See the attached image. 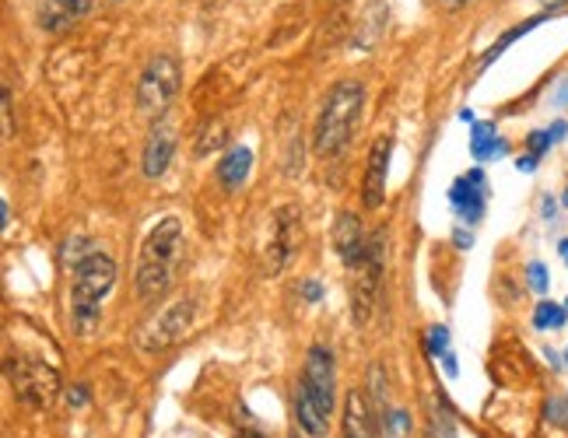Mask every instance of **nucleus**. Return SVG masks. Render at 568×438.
Segmentation results:
<instances>
[{
	"mask_svg": "<svg viewBox=\"0 0 568 438\" xmlns=\"http://www.w3.org/2000/svg\"><path fill=\"white\" fill-rule=\"evenodd\" d=\"M182 257H187V232H182V221L176 215H169L151 228L145 242H140L137 295L145 302H155L166 295L179 274Z\"/></svg>",
	"mask_w": 568,
	"mask_h": 438,
	"instance_id": "f257e3e1",
	"label": "nucleus"
},
{
	"mask_svg": "<svg viewBox=\"0 0 568 438\" xmlns=\"http://www.w3.org/2000/svg\"><path fill=\"white\" fill-rule=\"evenodd\" d=\"M334 354L330 347H309L302 383L295 386V417L309 438H327L330 410H334Z\"/></svg>",
	"mask_w": 568,
	"mask_h": 438,
	"instance_id": "f03ea898",
	"label": "nucleus"
},
{
	"mask_svg": "<svg viewBox=\"0 0 568 438\" xmlns=\"http://www.w3.org/2000/svg\"><path fill=\"white\" fill-rule=\"evenodd\" d=\"M365 109V85L361 81H337L323 98V109L313 131V148L319 158H334L351 144Z\"/></svg>",
	"mask_w": 568,
	"mask_h": 438,
	"instance_id": "7ed1b4c3",
	"label": "nucleus"
},
{
	"mask_svg": "<svg viewBox=\"0 0 568 438\" xmlns=\"http://www.w3.org/2000/svg\"><path fill=\"white\" fill-rule=\"evenodd\" d=\"M116 284V263L98 253V249H88L71 270V320L81 337L95 333L98 320H103V302Z\"/></svg>",
	"mask_w": 568,
	"mask_h": 438,
	"instance_id": "20e7f679",
	"label": "nucleus"
},
{
	"mask_svg": "<svg viewBox=\"0 0 568 438\" xmlns=\"http://www.w3.org/2000/svg\"><path fill=\"white\" fill-rule=\"evenodd\" d=\"M8 383L14 396L32 410H43L53 404V396L60 393V372L46 365L43 358H32V354H11L8 358Z\"/></svg>",
	"mask_w": 568,
	"mask_h": 438,
	"instance_id": "39448f33",
	"label": "nucleus"
},
{
	"mask_svg": "<svg viewBox=\"0 0 568 438\" xmlns=\"http://www.w3.org/2000/svg\"><path fill=\"white\" fill-rule=\"evenodd\" d=\"M382 257H387V236L376 232L365 246L361 260L351 267V316L358 326H369L376 299H379V281H382Z\"/></svg>",
	"mask_w": 568,
	"mask_h": 438,
	"instance_id": "423d86ee",
	"label": "nucleus"
},
{
	"mask_svg": "<svg viewBox=\"0 0 568 438\" xmlns=\"http://www.w3.org/2000/svg\"><path fill=\"white\" fill-rule=\"evenodd\" d=\"M182 85V71H179V60L172 53H155L145 71H140L137 81V109L158 116L172 106V98Z\"/></svg>",
	"mask_w": 568,
	"mask_h": 438,
	"instance_id": "0eeeda50",
	"label": "nucleus"
},
{
	"mask_svg": "<svg viewBox=\"0 0 568 438\" xmlns=\"http://www.w3.org/2000/svg\"><path fill=\"white\" fill-rule=\"evenodd\" d=\"M190 323H193V299H179V302H172L166 312H161L158 320H151L145 330H140L137 347L145 354H161L166 347H172V344H179L182 337H187Z\"/></svg>",
	"mask_w": 568,
	"mask_h": 438,
	"instance_id": "6e6552de",
	"label": "nucleus"
},
{
	"mask_svg": "<svg viewBox=\"0 0 568 438\" xmlns=\"http://www.w3.org/2000/svg\"><path fill=\"white\" fill-rule=\"evenodd\" d=\"M298 239H302V211L295 204H284L274 211L271 218V242H267V274H281L284 267L292 263L295 249H298Z\"/></svg>",
	"mask_w": 568,
	"mask_h": 438,
	"instance_id": "1a4fd4ad",
	"label": "nucleus"
},
{
	"mask_svg": "<svg viewBox=\"0 0 568 438\" xmlns=\"http://www.w3.org/2000/svg\"><path fill=\"white\" fill-rule=\"evenodd\" d=\"M450 200H453V211L460 215V221L477 225L484 218V204H488V179H484L481 169L460 176L450 190Z\"/></svg>",
	"mask_w": 568,
	"mask_h": 438,
	"instance_id": "9d476101",
	"label": "nucleus"
},
{
	"mask_svg": "<svg viewBox=\"0 0 568 438\" xmlns=\"http://www.w3.org/2000/svg\"><path fill=\"white\" fill-rule=\"evenodd\" d=\"M172 155H176V127L169 119H158L148 140H145V155H140V169H145L148 179H161L169 173L172 165Z\"/></svg>",
	"mask_w": 568,
	"mask_h": 438,
	"instance_id": "9b49d317",
	"label": "nucleus"
},
{
	"mask_svg": "<svg viewBox=\"0 0 568 438\" xmlns=\"http://www.w3.org/2000/svg\"><path fill=\"white\" fill-rule=\"evenodd\" d=\"M390 152H393V137H379L369 152V169H365V182H361V200L369 211L382 207V197H387V176H390Z\"/></svg>",
	"mask_w": 568,
	"mask_h": 438,
	"instance_id": "f8f14e48",
	"label": "nucleus"
},
{
	"mask_svg": "<svg viewBox=\"0 0 568 438\" xmlns=\"http://www.w3.org/2000/svg\"><path fill=\"white\" fill-rule=\"evenodd\" d=\"M92 8H95V0H39L35 18H39V29L64 32L74 22H81Z\"/></svg>",
	"mask_w": 568,
	"mask_h": 438,
	"instance_id": "ddd939ff",
	"label": "nucleus"
},
{
	"mask_svg": "<svg viewBox=\"0 0 568 438\" xmlns=\"http://www.w3.org/2000/svg\"><path fill=\"white\" fill-rule=\"evenodd\" d=\"M365 246H369V239H365L358 218L351 211H340L337 221H334V249L340 253V260L348 267H355L361 260V253H365Z\"/></svg>",
	"mask_w": 568,
	"mask_h": 438,
	"instance_id": "4468645a",
	"label": "nucleus"
},
{
	"mask_svg": "<svg viewBox=\"0 0 568 438\" xmlns=\"http://www.w3.org/2000/svg\"><path fill=\"white\" fill-rule=\"evenodd\" d=\"M250 169H253V152L246 148V144H239V148L225 152V158L218 161V179L229 194H235V190L246 186Z\"/></svg>",
	"mask_w": 568,
	"mask_h": 438,
	"instance_id": "2eb2a0df",
	"label": "nucleus"
},
{
	"mask_svg": "<svg viewBox=\"0 0 568 438\" xmlns=\"http://www.w3.org/2000/svg\"><path fill=\"white\" fill-rule=\"evenodd\" d=\"M344 438H376L372 410L365 404V396L355 389L344 396Z\"/></svg>",
	"mask_w": 568,
	"mask_h": 438,
	"instance_id": "dca6fc26",
	"label": "nucleus"
},
{
	"mask_svg": "<svg viewBox=\"0 0 568 438\" xmlns=\"http://www.w3.org/2000/svg\"><path fill=\"white\" fill-rule=\"evenodd\" d=\"M509 152V144L498 140L495 127L492 123H474V131H471V155L481 158V161H488L495 155H505Z\"/></svg>",
	"mask_w": 568,
	"mask_h": 438,
	"instance_id": "f3484780",
	"label": "nucleus"
},
{
	"mask_svg": "<svg viewBox=\"0 0 568 438\" xmlns=\"http://www.w3.org/2000/svg\"><path fill=\"white\" fill-rule=\"evenodd\" d=\"M547 18H551V14H547V11H544V14L530 18V22H523V25L509 29V32H505V35L498 39V43H495V46H492L488 53H484V56H481V67H488V64H492V60H495V56H502L505 50H509V46L516 43V39H523V35H526V32H530V29H537L540 22H547Z\"/></svg>",
	"mask_w": 568,
	"mask_h": 438,
	"instance_id": "a211bd4d",
	"label": "nucleus"
},
{
	"mask_svg": "<svg viewBox=\"0 0 568 438\" xmlns=\"http://www.w3.org/2000/svg\"><path fill=\"white\" fill-rule=\"evenodd\" d=\"M424 347H429L432 358H442L445 362V372L456 375V358H453V351H450V330H445V326H432Z\"/></svg>",
	"mask_w": 568,
	"mask_h": 438,
	"instance_id": "6ab92c4d",
	"label": "nucleus"
},
{
	"mask_svg": "<svg viewBox=\"0 0 568 438\" xmlns=\"http://www.w3.org/2000/svg\"><path fill=\"white\" fill-rule=\"evenodd\" d=\"M565 320H568V309H565V305L540 302V305L534 309V326H537V330H558V326H565Z\"/></svg>",
	"mask_w": 568,
	"mask_h": 438,
	"instance_id": "aec40b11",
	"label": "nucleus"
},
{
	"mask_svg": "<svg viewBox=\"0 0 568 438\" xmlns=\"http://www.w3.org/2000/svg\"><path fill=\"white\" fill-rule=\"evenodd\" d=\"M408 431H411V414L408 410H387L382 414V435L387 438H408Z\"/></svg>",
	"mask_w": 568,
	"mask_h": 438,
	"instance_id": "412c9836",
	"label": "nucleus"
},
{
	"mask_svg": "<svg viewBox=\"0 0 568 438\" xmlns=\"http://www.w3.org/2000/svg\"><path fill=\"white\" fill-rule=\"evenodd\" d=\"M225 137H229V131H225V127H208L204 134H200L197 155H208L211 148H221V144H225Z\"/></svg>",
	"mask_w": 568,
	"mask_h": 438,
	"instance_id": "4be33fe9",
	"label": "nucleus"
},
{
	"mask_svg": "<svg viewBox=\"0 0 568 438\" xmlns=\"http://www.w3.org/2000/svg\"><path fill=\"white\" fill-rule=\"evenodd\" d=\"M429 438H456V428H453V421H450V414H442V410L432 414Z\"/></svg>",
	"mask_w": 568,
	"mask_h": 438,
	"instance_id": "5701e85b",
	"label": "nucleus"
},
{
	"mask_svg": "<svg viewBox=\"0 0 568 438\" xmlns=\"http://www.w3.org/2000/svg\"><path fill=\"white\" fill-rule=\"evenodd\" d=\"M369 383H372V393H376V407H382V414H387V375H382V368L379 365H372V372H369Z\"/></svg>",
	"mask_w": 568,
	"mask_h": 438,
	"instance_id": "b1692460",
	"label": "nucleus"
},
{
	"mask_svg": "<svg viewBox=\"0 0 568 438\" xmlns=\"http://www.w3.org/2000/svg\"><path fill=\"white\" fill-rule=\"evenodd\" d=\"M526 281L537 291V295H547V267L544 263H530L526 267Z\"/></svg>",
	"mask_w": 568,
	"mask_h": 438,
	"instance_id": "393cba45",
	"label": "nucleus"
},
{
	"mask_svg": "<svg viewBox=\"0 0 568 438\" xmlns=\"http://www.w3.org/2000/svg\"><path fill=\"white\" fill-rule=\"evenodd\" d=\"M551 144H555V140H551V134H547V131H534L530 137H526V148H530V155H537V158H540L547 148H551Z\"/></svg>",
	"mask_w": 568,
	"mask_h": 438,
	"instance_id": "a878e982",
	"label": "nucleus"
},
{
	"mask_svg": "<svg viewBox=\"0 0 568 438\" xmlns=\"http://www.w3.org/2000/svg\"><path fill=\"white\" fill-rule=\"evenodd\" d=\"M302 291H306V302H319V299H323L319 281H306V284H302Z\"/></svg>",
	"mask_w": 568,
	"mask_h": 438,
	"instance_id": "bb28decb",
	"label": "nucleus"
},
{
	"mask_svg": "<svg viewBox=\"0 0 568 438\" xmlns=\"http://www.w3.org/2000/svg\"><path fill=\"white\" fill-rule=\"evenodd\" d=\"M85 400H88V393H85V389H81V386L67 393V404H71V407H81V404H85Z\"/></svg>",
	"mask_w": 568,
	"mask_h": 438,
	"instance_id": "cd10ccee",
	"label": "nucleus"
},
{
	"mask_svg": "<svg viewBox=\"0 0 568 438\" xmlns=\"http://www.w3.org/2000/svg\"><path fill=\"white\" fill-rule=\"evenodd\" d=\"M516 169H519V173H534V169H537V155L519 158V161H516Z\"/></svg>",
	"mask_w": 568,
	"mask_h": 438,
	"instance_id": "c85d7f7f",
	"label": "nucleus"
},
{
	"mask_svg": "<svg viewBox=\"0 0 568 438\" xmlns=\"http://www.w3.org/2000/svg\"><path fill=\"white\" fill-rule=\"evenodd\" d=\"M547 134H551V140H561V137L568 134V123H565V119H558L555 127H547Z\"/></svg>",
	"mask_w": 568,
	"mask_h": 438,
	"instance_id": "c756f323",
	"label": "nucleus"
},
{
	"mask_svg": "<svg viewBox=\"0 0 568 438\" xmlns=\"http://www.w3.org/2000/svg\"><path fill=\"white\" fill-rule=\"evenodd\" d=\"M555 102L558 106H568V81H561V85L555 88Z\"/></svg>",
	"mask_w": 568,
	"mask_h": 438,
	"instance_id": "7c9ffc66",
	"label": "nucleus"
},
{
	"mask_svg": "<svg viewBox=\"0 0 568 438\" xmlns=\"http://www.w3.org/2000/svg\"><path fill=\"white\" fill-rule=\"evenodd\" d=\"M453 239H456V246H460V249H471V246H474V239L466 236V232H456Z\"/></svg>",
	"mask_w": 568,
	"mask_h": 438,
	"instance_id": "2f4dec72",
	"label": "nucleus"
},
{
	"mask_svg": "<svg viewBox=\"0 0 568 438\" xmlns=\"http://www.w3.org/2000/svg\"><path fill=\"white\" fill-rule=\"evenodd\" d=\"M544 218H555V200L551 197L544 200Z\"/></svg>",
	"mask_w": 568,
	"mask_h": 438,
	"instance_id": "473e14b6",
	"label": "nucleus"
},
{
	"mask_svg": "<svg viewBox=\"0 0 568 438\" xmlns=\"http://www.w3.org/2000/svg\"><path fill=\"white\" fill-rule=\"evenodd\" d=\"M442 4L450 8V11H456V8H463V4H471V0H442Z\"/></svg>",
	"mask_w": 568,
	"mask_h": 438,
	"instance_id": "72a5a7b5",
	"label": "nucleus"
},
{
	"mask_svg": "<svg viewBox=\"0 0 568 438\" xmlns=\"http://www.w3.org/2000/svg\"><path fill=\"white\" fill-rule=\"evenodd\" d=\"M561 257H565V260H568V239H565V242H561Z\"/></svg>",
	"mask_w": 568,
	"mask_h": 438,
	"instance_id": "f704fd0d",
	"label": "nucleus"
},
{
	"mask_svg": "<svg viewBox=\"0 0 568 438\" xmlns=\"http://www.w3.org/2000/svg\"><path fill=\"white\" fill-rule=\"evenodd\" d=\"M565 204H568V190H565Z\"/></svg>",
	"mask_w": 568,
	"mask_h": 438,
	"instance_id": "c9c22d12",
	"label": "nucleus"
},
{
	"mask_svg": "<svg viewBox=\"0 0 568 438\" xmlns=\"http://www.w3.org/2000/svg\"><path fill=\"white\" fill-rule=\"evenodd\" d=\"M565 362H568V351H565Z\"/></svg>",
	"mask_w": 568,
	"mask_h": 438,
	"instance_id": "e433bc0d",
	"label": "nucleus"
},
{
	"mask_svg": "<svg viewBox=\"0 0 568 438\" xmlns=\"http://www.w3.org/2000/svg\"><path fill=\"white\" fill-rule=\"evenodd\" d=\"M565 309H568V302H565Z\"/></svg>",
	"mask_w": 568,
	"mask_h": 438,
	"instance_id": "4c0bfd02",
	"label": "nucleus"
}]
</instances>
